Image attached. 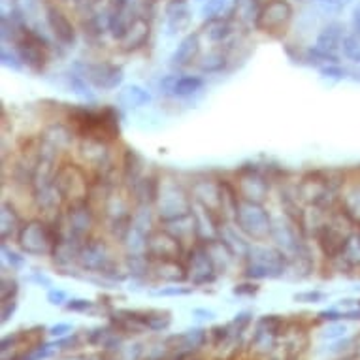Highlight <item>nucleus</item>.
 Here are the masks:
<instances>
[{
	"label": "nucleus",
	"instance_id": "obj_21",
	"mask_svg": "<svg viewBox=\"0 0 360 360\" xmlns=\"http://www.w3.org/2000/svg\"><path fill=\"white\" fill-rule=\"evenodd\" d=\"M200 53V38L196 32L193 34H187L184 40L179 41L177 49L172 53L170 57V66L174 70H181V68H187L189 65H193Z\"/></svg>",
	"mask_w": 360,
	"mask_h": 360
},
{
	"label": "nucleus",
	"instance_id": "obj_55",
	"mask_svg": "<svg viewBox=\"0 0 360 360\" xmlns=\"http://www.w3.org/2000/svg\"><path fill=\"white\" fill-rule=\"evenodd\" d=\"M356 306H360V300H359V302H356Z\"/></svg>",
	"mask_w": 360,
	"mask_h": 360
},
{
	"label": "nucleus",
	"instance_id": "obj_36",
	"mask_svg": "<svg viewBox=\"0 0 360 360\" xmlns=\"http://www.w3.org/2000/svg\"><path fill=\"white\" fill-rule=\"evenodd\" d=\"M19 292V283L12 278H2V283H0V300H13Z\"/></svg>",
	"mask_w": 360,
	"mask_h": 360
},
{
	"label": "nucleus",
	"instance_id": "obj_18",
	"mask_svg": "<svg viewBox=\"0 0 360 360\" xmlns=\"http://www.w3.org/2000/svg\"><path fill=\"white\" fill-rule=\"evenodd\" d=\"M236 191L240 193V200L248 202H262L268 196L270 185L266 177L259 170H245L240 176V181L236 185Z\"/></svg>",
	"mask_w": 360,
	"mask_h": 360
},
{
	"label": "nucleus",
	"instance_id": "obj_27",
	"mask_svg": "<svg viewBox=\"0 0 360 360\" xmlns=\"http://www.w3.org/2000/svg\"><path fill=\"white\" fill-rule=\"evenodd\" d=\"M234 34V27L229 19L219 18L212 19V21H206V36L207 40L213 41V44H223L231 36Z\"/></svg>",
	"mask_w": 360,
	"mask_h": 360
},
{
	"label": "nucleus",
	"instance_id": "obj_51",
	"mask_svg": "<svg viewBox=\"0 0 360 360\" xmlns=\"http://www.w3.org/2000/svg\"><path fill=\"white\" fill-rule=\"evenodd\" d=\"M30 281H36V283L44 285V287H51V279L46 278V276H44V274H40V272L32 274V276H30Z\"/></svg>",
	"mask_w": 360,
	"mask_h": 360
},
{
	"label": "nucleus",
	"instance_id": "obj_38",
	"mask_svg": "<svg viewBox=\"0 0 360 360\" xmlns=\"http://www.w3.org/2000/svg\"><path fill=\"white\" fill-rule=\"evenodd\" d=\"M326 298V295L323 290H304V292H296L295 302H300V304H319Z\"/></svg>",
	"mask_w": 360,
	"mask_h": 360
},
{
	"label": "nucleus",
	"instance_id": "obj_48",
	"mask_svg": "<svg viewBox=\"0 0 360 360\" xmlns=\"http://www.w3.org/2000/svg\"><path fill=\"white\" fill-rule=\"evenodd\" d=\"M321 321H328V323H336V321L343 319V311L336 309V307H332V309H325V311H321L317 315Z\"/></svg>",
	"mask_w": 360,
	"mask_h": 360
},
{
	"label": "nucleus",
	"instance_id": "obj_52",
	"mask_svg": "<svg viewBox=\"0 0 360 360\" xmlns=\"http://www.w3.org/2000/svg\"><path fill=\"white\" fill-rule=\"evenodd\" d=\"M193 315H195V317H198V319H206V321H212L213 317H215V313L210 311V309H195V311H193Z\"/></svg>",
	"mask_w": 360,
	"mask_h": 360
},
{
	"label": "nucleus",
	"instance_id": "obj_13",
	"mask_svg": "<svg viewBox=\"0 0 360 360\" xmlns=\"http://www.w3.org/2000/svg\"><path fill=\"white\" fill-rule=\"evenodd\" d=\"M185 266H187V278L193 279V283L198 285V287L213 283L219 276L212 257L207 253L206 243H200V245H195L191 249Z\"/></svg>",
	"mask_w": 360,
	"mask_h": 360
},
{
	"label": "nucleus",
	"instance_id": "obj_45",
	"mask_svg": "<svg viewBox=\"0 0 360 360\" xmlns=\"http://www.w3.org/2000/svg\"><path fill=\"white\" fill-rule=\"evenodd\" d=\"M48 302L51 306H63L66 302H68V295H66L65 290L60 289H49L48 290Z\"/></svg>",
	"mask_w": 360,
	"mask_h": 360
},
{
	"label": "nucleus",
	"instance_id": "obj_43",
	"mask_svg": "<svg viewBox=\"0 0 360 360\" xmlns=\"http://www.w3.org/2000/svg\"><path fill=\"white\" fill-rule=\"evenodd\" d=\"M229 334H231V325L213 326L212 330H210V338H212L215 345H219L221 342H224V340L229 338Z\"/></svg>",
	"mask_w": 360,
	"mask_h": 360
},
{
	"label": "nucleus",
	"instance_id": "obj_3",
	"mask_svg": "<svg viewBox=\"0 0 360 360\" xmlns=\"http://www.w3.org/2000/svg\"><path fill=\"white\" fill-rule=\"evenodd\" d=\"M59 240V231H55L53 226H49L40 219H32L29 223H25L21 231L18 232L19 248L32 257L53 255Z\"/></svg>",
	"mask_w": 360,
	"mask_h": 360
},
{
	"label": "nucleus",
	"instance_id": "obj_11",
	"mask_svg": "<svg viewBox=\"0 0 360 360\" xmlns=\"http://www.w3.org/2000/svg\"><path fill=\"white\" fill-rule=\"evenodd\" d=\"M146 255L153 262H170V260H181L184 245L181 240L172 234L168 229L162 231H151L146 243Z\"/></svg>",
	"mask_w": 360,
	"mask_h": 360
},
{
	"label": "nucleus",
	"instance_id": "obj_9",
	"mask_svg": "<svg viewBox=\"0 0 360 360\" xmlns=\"http://www.w3.org/2000/svg\"><path fill=\"white\" fill-rule=\"evenodd\" d=\"M354 232V229L351 224L342 219V223H323L317 226L315 231V238H317V243H319L321 251L328 260H338L342 257V253L345 251L349 243V238Z\"/></svg>",
	"mask_w": 360,
	"mask_h": 360
},
{
	"label": "nucleus",
	"instance_id": "obj_5",
	"mask_svg": "<svg viewBox=\"0 0 360 360\" xmlns=\"http://www.w3.org/2000/svg\"><path fill=\"white\" fill-rule=\"evenodd\" d=\"M155 204H157L160 219L165 223H170V221L193 213V200H191L189 193L177 181H159Z\"/></svg>",
	"mask_w": 360,
	"mask_h": 360
},
{
	"label": "nucleus",
	"instance_id": "obj_2",
	"mask_svg": "<svg viewBox=\"0 0 360 360\" xmlns=\"http://www.w3.org/2000/svg\"><path fill=\"white\" fill-rule=\"evenodd\" d=\"M287 268V255L283 251L264 245H249L245 253V276L251 279L281 278Z\"/></svg>",
	"mask_w": 360,
	"mask_h": 360
},
{
	"label": "nucleus",
	"instance_id": "obj_14",
	"mask_svg": "<svg viewBox=\"0 0 360 360\" xmlns=\"http://www.w3.org/2000/svg\"><path fill=\"white\" fill-rule=\"evenodd\" d=\"M46 23H48L51 34L63 48H74L76 46V29L63 10L57 4L46 2Z\"/></svg>",
	"mask_w": 360,
	"mask_h": 360
},
{
	"label": "nucleus",
	"instance_id": "obj_17",
	"mask_svg": "<svg viewBox=\"0 0 360 360\" xmlns=\"http://www.w3.org/2000/svg\"><path fill=\"white\" fill-rule=\"evenodd\" d=\"M338 213L360 231V181H351L338 196Z\"/></svg>",
	"mask_w": 360,
	"mask_h": 360
},
{
	"label": "nucleus",
	"instance_id": "obj_20",
	"mask_svg": "<svg viewBox=\"0 0 360 360\" xmlns=\"http://www.w3.org/2000/svg\"><path fill=\"white\" fill-rule=\"evenodd\" d=\"M191 21H193V13L185 0H172L166 6V30L170 36L189 29Z\"/></svg>",
	"mask_w": 360,
	"mask_h": 360
},
{
	"label": "nucleus",
	"instance_id": "obj_16",
	"mask_svg": "<svg viewBox=\"0 0 360 360\" xmlns=\"http://www.w3.org/2000/svg\"><path fill=\"white\" fill-rule=\"evenodd\" d=\"M204 89V79L200 76H179L170 74L160 79V91L174 98H187Z\"/></svg>",
	"mask_w": 360,
	"mask_h": 360
},
{
	"label": "nucleus",
	"instance_id": "obj_15",
	"mask_svg": "<svg viewBox=\"0 0 360 360\" xmlns=\"http://www.w3.org/2000/svg\"><path fill=\"white\" fill-rule=\"evenodd\" d=\"M77 262L83 270L95 274H104L108 276L112 270V259H110V251L102 242H87L79 251Z\"/></svg>",
	"mask_w": 360,
	"mask_h": 360
},
{
	"label": "nucleus",
	"instance_id": "obj_30",
	"mask_svg": "<svg viewBox=\"0 0 360 360\" xmlns=\"http://www.w3.org/2000/svg\"><path fill=\"white\" fill-rule=\"evenodd\" d=\"M226 63H229V57H226V53H224L223 49H213V51H210V53L200 60L198 68H200V72H204V74H217V72L224 70Z\"/></svg>",
	"mask_w": 360,
	"mask_h": 360
},
{
	"label": "nucleus",
	"instance_id": "obj_50",
	"mask_svg": "<svg viewBox=\"0 0 360 360\" xmlns=\"http://www.w3.org/2000/svg\"><path fill=\"white\" fill-rule=\"evenodd\" d=\"M68 332H72V326L66 325V323H60V325H55L49 328V334H51L53 338H63L66 336Z\"/></svg>",
	"mask_w": 360,
	"mask_h": 360
},
{
	"label": "nucleus",
	"instance_id": "obj_49",
	"mask_svg": "<svg viewBox=\"0 0 360 360\" xmlns=\"http://www.w3.org/2000/svg\"><path fill=\"white\" fill-rule=\"evenodd\" d=\"M351 32L360 38V2L353 8V13H351Z\"/></svg>",
	"mask_w": 360,
	"mask_h": 360
},
{
	"label": "nucleus",
	"instance_id": "obj_47",
	"mask_svg": "<svg viewBox=\"0 0 360 360\" xmlns=\"http://www.w3.org/2000/svg\"><path fill=\"white\" fill-rule=\"evenodd\" d=\"M15 309H18V300L15 298L13 300L2 302V323H8L10 317L15 313Z\"/></svg>",
	"mask_w": 360,
	"mask_h": 360
},
{
	"label": "nucleus",
	"instance_id": "obj_1",
	"mask_svg": "<svg viewBox=\"0 0 360 360\" xmlns=\"http://www.w3.org/2000/svg\"><path fill=\"white\" fill-rule=\"evenodd\" d=\"M70 121L77 134H82V138L102 140V142L119 138L117 113L112 108H104V110L76 108L72 110Z\"/></svg>",
	"mask_w": 360,
	"mask_h": 360
},
{
	"label": "nucleus",
	"instance_id": "obj_10",
	"mask_svg": "<svg viewBox=\"0 0 360 360\" xmlns=\"http://www.w3.org/2000/svg\"><path fill=\"white\" fill-rule=\"evenodd\" d=\"M72 70L79 72L93 87L101 91H113L124 79L123 68L113 63H76Z\"/></svg>",
	"mask_w": 360,
	"mask_h": 360
},
{
	"label": "nucleus",
	"instance_id": "obj_54",
	"mask_svg": "<svg viewBox=\"0 0 360 360\" xmlns=\"http://www.w3.org/2000/svg\"><path fill=\"white\" fill-rule=\"evenodd\" d=\"M349 77H351V79H354V82H360V68L359 70L349 72Z\"/></svg>",
	"mask_w": 360,
	"mask_h": 360
},
{
	"label": "nucleus",
	"instance_id": "obj_40",
	"mask_svg": "<svg viewBox=\"0 0 360 360\" xmlns=\"http://www.w3.org/2000/svg\"><path fill=\"white\" fill-rule=\"evenodd\" d=\"M2 255H4V260H6L8 264L12 266V268H21L25 264V259L19 253H15L13 249H10L6 245V242H2Z\"/></svg>",
	"mask_w": 360,
	"mask_h": 360
},
{
	"label": "nucleus",
	"instance_id": "obj_37",
	"mask_svg": "<svg viewBox=\"0 0 360 360\" xmlns=\"http://www.w3.org/2000/svg\"><path fill=\"white\" fill-rule=\"evenodd\" d=\"M321 76L328 77V79H334V82H343L349 77V70L343 68L342 65H326L323 68H319Z\"/></svg>",
	"mask_w": 360,
	"mask_h": 360
},
{
	"label": "nucleus",
	"instance_id": "obj_7",
	"mask_svg": "<svg viewBox=\"0 0 360 360\" xmlns=\"http://www.w3.org/2000/svg\"><path fill=\"white\" fill-rule=\"evenodd\" d=\"M292 15H295V10H292V4L289 0H270L260 8L255 27L264 34L278 38V36H283L289 30Z\"/></svg>",
	"mask_w": 360,
	"mask_h": 360
},
{
	"label": "nucleus",
	"instance_id": "obj_53",
	"mask_svg": "<svg viewBox=\"0 0 360 360\" xmlns=\"http://www.w3.org/2000/svg\"><path fill=\"white\" fill-rule=\"evenodd\" d=\"M157 360H184V353H174L170 356H160Z\"/></svg>",
	"mask_w": 360,
	"mask_h": 360
},
{
	"label": "nucleus",
	"instance_id": "obj_19",
	"mask_svg": "<svg viewBox=\"0 0 360 360\" xmlns=\"http://www.w3.org/2000/svg\"><path fill=\"white\" fill-rule=\"evenodd\" d=\"M210 332L204 328H191L181 334H174V336L166 338L165 345L174 353H187V351H196L206 345Z\"/></svg>",
	"mask_w": 360,
	"mask_h": 360
},
{
	"label": "nucleus",
	"instance_id": "obj_24",
	"mask_svg": "<svg viewBox=\"0 0 360 360\" xmlns=\"http://www.w3.org/2000/svg\"><path fill=\"white\" fill-rule=\"evenodd\" d=\"M132 317L148 330L162 332L172 325V315L168 311H160V309H143V311H130Z\"/></svg>",
	"mask_w": 360,
	"mask_h": 360
},
{
	"label": "nucleus",
	"instance_id": "obj_57",
	"mask_svg": "<svg viewBox=\"0 0 360 360\" xmlns=\"http://www.w3.org/2000/svg\"><path fill=\"white\" fill-rule=\"evenodd\" d=\"M151 2H155V0H151Z\"/></svg>",
	"mask_w": 360,
	"mask_h": 360
},
{
	"label": "nucleus",
	"instance_id": "obj_28",
	"mask_svg": "<svg viewBox=\"0 0 360 360\" xmlns=\"http://www.w3.org/2000/svg\"><path fill=\"white\" fill-rule=\"evenodd\" d=\"M65 79H66V85H68V89H70L74 95L83 98V101H89V102L95 101V93L91 91L93 85H91V83H89L87 79L79 74V72L72 70L70 68V72H66L65 74Z\"/></svg>",
	"mask_w": 360,
	"mask_h": 360
},
{
	"label": "nucleus",
	"instance_id": "obj_34",
	"mask_svg": "<svg viewBox=\"0 0 360 360\" xmlns=\"http://www.w3.org/2000/svg\"><path fill=\"white\" fill-rule=\"evenodd\" d=\"M60 345L59 342H53V343H38L34 345L32 349L27 351V354L23 356V360H46L49 359L55 351H59Z\"/></svg>",
	"mask_w": 360,
	"mask_h": 360
},
{
	"label": "nucleus",
	"instance_id": "obj_6",
	"mask_svg": "<svg viewBox=\"0 0 360 360\" xmlns=\"http://www.w3.org/2000/svg\"><path fill=\"white\" fill-rule=\"evenodd\" d=\"M55 187L59 191L60 198L70 200V204L89 200L87 174L79 165H60L55 172Z\"/></svg>",
	"mask_w": 360,
	"mask_h": 360
},
{
	"label": "nucleus",
	"instance_id": "obj_33",
	"mask_svg": "<svg viewBox=\"0 0 360 360\" xmlns=\"http://www.w3.org/2000/svg\"><path fill=\"white\" fill-rule=\"evenodd\" d=\"M342 55L345 60L353 63V65L360 66V38L354 36L353 32H347V36L343 38L342 44Z\"/></svg>",
	"mask_w": 360,
	"mask_h": 360
},
{
	"label": "nucleus",
	"instance_id": "obj_39",
	"mask_svg": "<svg viewBox=\"0 0 360 360\" xmlns=\"http://www.w3.org/2000/svg\"><path fill=\"white\" fill-rule=\"evenodd\" d=\"M95 307V302L87 300V298H72V300L66 302V309L68 311H76V313H85L89 309Z\"/></svg>",
	"mask_w": 360,
	"mask_h": 360
},
{
	"label": "nucleus",
	"instance_id": "obj_4",
	"mask_svg": "<svg viewBox=\"0 0 360 360\" xmlns=\"http://www.w3.org/2000/svg\"><path fill=\"white\" fill-rule=\"evenodd\" d=\"M234 221L238 224V231L243 232L253 242L260 243L272 238V219L259 202L240 200L234 212Z\"/></svg>",
	"mask_w": 360,
	"mask_h": 360
},
{
	"label": "nucleus",
	"instance_id": "obj_56",
	"mask_svg": "<svg viewBox=\"0 0 360 360\" xmlns=\"http://www.w3.org/2000/svg\"><path fill=\"white\" fill-rule=\"evenodd\" d=\"M74 2H82V0H74Z\"/></svg>",
	"mask_w": 360,
	"mask_h": 360
},
{
	"label": "nucleus",
	"instance_id": "obj_12",
	"mask_svg": "<svg viewBox=\"0 0 360 360\" xmlns=\"http://www.w3.org/2000/svg\"><path fill=\"white\" fill-rule=\"evenodd\" d=\"M63 226H65L66 238H60V240H70V242L85 245L91 226H93V212L87 202L70 204L68 212L63 217Z\"/></svg>",
	"mask_w": 360,
	"mask_h": 360
},
{
	"label": "nucleus",
	"instance_id": "obj_23",
	"mask_svg": "<svg viewBox=\"0 0 360 360\" xmlns=\"http://www.w3.org/2000/svg\"><path fill=\"white\" fill-rule=\"evenodd\" d=\"M149 32H151V30H149L148 21H146L142 15H136V18L132 19V23H130L124 38L121 40L123 49H127V51H134V49L143 48L149 40Z\"/></svg>",
	"mask_w": 360,
	"mask_h": 360
},
{
	"label": "nucleus",
	"instance_id": "obj_46",
	"mask_svg": "<svg viewBox=\"0 0 360 360\" xmlns=\"http://www.w3.org/2000/svg\"><path fill=\"white\" fill-rule=\"evenodd\" d=\"M259 285H253V283H243V285H236L232 292L236 296H255L259 292Z\"/></svg>",
	"mask_w": 360,
	"mask_h": 360
},
{
	"label": "nucleus",
	"instance_id": "obj_8",
	"mask_svg": "<svg viewBox=\"0 0 360 360\" xmlns=\"http://www.w3.org/2000/svg\"><path fill=\"white\" fill-rule=\"evenodd\" d=\"M18 46V53L23 60V65L30 68L36 74H41L49 65V46L48 41L44 40V36L34 32L30 29H23L21 34L15 40Z\"/></svg>",
	"mask_w": 360,
	"mask_h": 360
},
{
	"label": "nucleus",
	"instance_id": "obj_44",
	"mask_svg": "<svg viewBox=\"0 0 360 360\" xmlns=\"http://www.w3.org/2000/svg\"><path fill=\"white\" fill-rule=\"evenodd\" d=\"M193 292V289H187V287H165V289L155 290V296H187Z\"/></svg>",
	"mask_w": 360,
	"mask_h": 360
},
{
	"label": "nucleus",
	"instance_id": "obj_25",
	"mask_svg": "<svg viewBox=\"0 0 360 360\" xmlns=\"http://www.w3.org/2000/svg\"><path fill=\"white\" fill-rule=\"evenodd\" d=\"M117 102L119 106L127 108V110H138V108L148 106L151 102V95H149V91H146L140 85H129V87L119 91Z\"/></svg>",
	"mask_w": 360,
	"mask_h": 360
},
{
	"label": "nucleus",
	"instance_id": "obj_31",
	"mask_svg": "<svg viewBox=\"0 0 360 360\" xmlns=\"http://www.w3.org/2000/svg\"><path fill=\"white\" fill-rule=\"evenodd\" d=\"M234 10H236V18L242 23H253V21H257L260 13L257 0H236L234 2Z\"/></svg>",
	"mask_w": 360,
	"mask_h": 360
},
{
	"label": "nucleus",
	"instance_id": "obj_22",
	"mask_svg": "<svg viewBox=\"0 0 360 360\" xmlns=\"http://www.w3.org/2000/svg\"><path fill=\"white\" fill-rule=\"evenodd\" d=\"M345 36H347L345 27L340 21H332V23L323 27V30L317 36L315 46L323 49V51H326V53L338 55V51H342V44Z\"/></svg>",
	"mask_w": 360,
	"mask_h": 360
},
{
	"label": "nucleus",
	"instance_id": "obj_41",
	"mask_svg": "<svg viewBox=\"0 0 360 360\" xmlns=\"http://www.w3.org/2000/svg\"><path fill=\"white\" fill-rule=\"evenodd\" d=\"M251 323H253V313L242 311V313H238L236 317H234V321H232V326L236 328V332H242V330H245V328H248Z\"/></svg>",
	"mask_w": 360,
	"mask_h": 360
},
{
	"label": "nucleus",
	"instance_id": "obj_26",
	"mask_svg": "<svg viewBox=\"0 0 360 360\" xmlns=\"http://www.w3.org/2000/svg\"><path fill=\"white\" fill-rule=\"evenodd\" d=\"M21 217L15 212V207L8 202H2V213H0V234H2V242H6L8 238L21 231Z\"/></svg>",
	"mask_w": 360,
	"mask_h": 360
},
{
	"label": "nucleus",
	"instance_id": "obj_42",
	"mask_svg": "<svg viewBox=\"0 0 360 360\" xmlns=\"http://www.w3.org/2000/svg\"><path fill=\"white\" fill-rule=\"evenodd\" d=\"M345 332H347V328H345V325H342V323H334V325H330L328 328H326L321 336L325 338V340H338V338H343L345 336Z\"/></svg>",
	"mask_w": 360,
	"mask_h": 360
},
{
	"label": "nucleus",
	"instance_id": "obj_29",
	"mask_svg": "<svg viewBox=\"0 0 360 360\" xmlns=\"http://www.w3.org/2000/svg\"><path fill=\"white\" fill-rule=\"evenodd\" d=\"M236 0H204L200 13L204 21H212V19L223 18L224 13L231 12Z\"/></svg>",
	"mask_w": 360,
	"mask_h": 360
},
{
	"label": "nucleus",
	"instance_id": "obj_32",
	"mask_svg": "<svg viewBox=\"0 0 360 360\" xmlns=\"http://www.w3.org/2000/svg\"><path fill=\"white\" fill-rule=\"evenodd\" d=\"M257 330L262 332V334H268V336H281L285 330V319L279 317V315H264L262 319L259 321V326Z\"/></svg>",
	"mask_w": 360,
	"mask_h": 360
},
{
	"label": "nucleus",
	"instance_id": "obj_35",
	"mask_svg": "<svg viewBox=\"0 0 360 360\" xmlns=\"http://www.w3.org/2000/svg\"><path fill=\"white\" fill-rule=\"evenodd\" d=\"M0 59H2V65L10 68V70H21V66H23V60L19 57L18 51H10L6 46H2V51H0Z\"/></svg>",
	"mask_w": 360,
	"mask_h": 360
}]
</instances>
